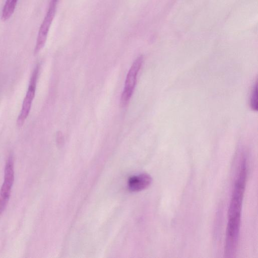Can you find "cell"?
Segmentation results:
<instances>
[{
    "mask_svg": "<svg viewBox=\"0 0 258 258\" xmlns=\"http://www.w3.org/2000/svg\"><path fill=\"white\" fill-rule=\"evenodd\" d=\"M247 173L246 158L243 155L241 156L237 170L228 211V222L224 245V254L227 257H233L237 250Z\"/></svg>",
    "mask_w": 258,
    "mask_h": 258,
    "instance_id": "1",
    "label": "cell"
},
{
    "mask_svg": "<svg viewBox=\"0 0 258 258\" xmlns=\"http://www.w3.org/2000/svg\"><path fill=\"white\" fill-rule=\"evenodd\" d=\"M58 0H51L46 15L39 28L34 53L37 54L46 43L51 24L55 17Z\"/></svg>",
    "mask_w": 258,
    "mask_h": 258,
    "instance_id": "2",
    "label": "cell"
},
{
    "mask_svg": "<svg viewBox=\"0 0 258 258\" xmlns=\"http://www.w3.org/2000/svg\"><path fill=\"white\" fill-rule=\"evenodd\" d=\"M39 68L40 66L39 64H37L31 75L29 85L23 101L21 112L17 118V125L18 127H21L23 125L29 114L31 105L35 96Z\"/></svg>",
    "mask_w": 258,
    "mask_h": 258,
    "instance_id": "3",
    "label": "cell"
},
{
    "mask_svg": "<svg viewBox=\"0 0 258 258\" xmlns=\"http://www.w3.org/2000/svg\"><path fill=\"white\" fill-rule=\"evenodd\" d=\"M14 177L13 159L10 156L6 161L4 180L0 190V216L3 214L8 204Z\"/></svg>",
    "mask_w": 258,
    "mask_h": 258,
    "instance_id": "4",
    "label": "cell"
},
{
    "mask_svg": "<svg viewBox=\"0 0 258 258\" xmlns=\"http://www.w3.org/2000/svg\"><path fill=\"white\" fill-rule=\"evenodd\" d=\"M143 57H138L133 63L126 75L124 89L120 98V104L125 106L127 104L134 92L139 72L143 63Z\"/></svg>",
    "mask_w": 258,
    "mask_h": 258,
    "instance_id": "5",
    "label": "cell"
},
{
    "mask_svg": "<svg viewBox=\"0 0 258 258\" xmlns=\"http://www.w3.org/2000/svg\"><path fill=\"white\" fill-rule=\"evenodd\" d=\"M152 181V177L150 175L142 173L130 177L128 181V186L131 190L138 191L147 188Z\"/></svg>",
    "mask_w": 258,
    "mask_h": 258,
    "instance_id": "6",
    "label": "cell"
},
{
    "mask_svg": "<svg viewBox=\"0 0 258 258\" xmlns=\"http://www.w3.org/2000/svg\"><path fill=\"white\" fill-rule=\"evenodd\" d=\"M18 2V0L6 1L2 12V21H7L11 17L15 10Z\"/></svg>",
    "mask_w": 258,
    "mask_h": 258,
    "instance_id": "7",
    "label": "cell"
},
{
    "mask_svg": "<svg viewBox=\"0 0 258 258\" xmlns=\"http://www.w3.org/2000/svg\"><path fill=\"white\" fill-rule=\"evenodd\" d=\"M250 107L253 110L256 111L257 109V84L254 85L250 97Z\"/></svg>",
    "mask_w": 258,
    "mask_h": 258,
    "instance_id": "8",
    "label": "cell"
}]
</instances>
